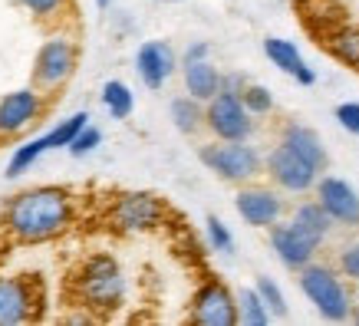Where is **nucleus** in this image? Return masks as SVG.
I'll return each instance as SVG.
<instances>
[{
    "label": "nucleus",
    "instance_id": "f257e3e1",
    "mask_svg": "<svg viewBox=\"0 0 359 326\" xmlns=\"http://www.w3.org/2000/svg\"><path fill=\"white\" fill-rule=\"evenodd\" d=\"M73 195L66 188H30L4 205V231L23 244L60 238L73 224Z\"/></svg>",
    "mask_w": 359,
    "mask_h": 326
},
{
    "label": "nucleus",
    "instance_id": "f03ea898",
    "mask_svg": "<svg viewBox=\"0 0 359 326\" xmlns=\"http://www.w3.org/2000/svg\"><path fill=\"white\" fill-rule=\"evenodd\" d=\"M69 290L79 306L96 313H112L126 300V273L112 254H93L69 277Z\"/></svg>",
    "mask_w": 359,
    "mask_h": 326
},
{
    "label": "nucleus",
    "instance_id": "7ed1b4c3",
    "mask_svg": "<svg viewBox=\"0 0 359 326\" xmlns=\"http://www.w3.org/2000/svg\"><path fill=\"white\" fill-rule=\"evenodd\" d=\"M297 283H300V294L313 304V310L323 316V320H330V323L353 320L356 304H353L349 287L343 283L339 267H330V264H316L313 261V264H306L304 271H300Z\"/></svg>",
    "mask_w": 359,
    "mask_h": 326
},
{
    "label": "nucleus",
    "instance_id": "20e7f679",
    "mask_svg": "<svg viewBox=\"0 0 359 326\" xmlns=\"http://www.w3.org/2000/svg\"><path fill=\"white\" fill-rule=\"evenodd\" d=\"M198 158H201L208 172H215L221 182H231V185H248L257 175H264V155L248 142L218 139L211 145H201Z\"/></svg>",
    "mask_w": 359,
    "mask_h": 326
},
{
    "label": "nucleus",
    "instance_id": "39448f33",
    "mask_svg": "<svg viewBox=\"0 0 359 326\" xmlns=\"http://www.w3.org/2000/svg\"><path fill=\"white\" fill-rule=\"evenodd\" d=\"M46 306V287L36 273L0 277V326L36 323Z\"/></svg>",
    "mask_w": 359,
    "mask_h": 326
},
{
    "label": "nucleus",
    "instance_id": "423d86ee",
    "mask_svg": "<svg viewBox=\"0 0 359 326\" xmlns=\"http://www.w3.org/2000/svg\"><path fill=\"white\" fill-rule=\"evenodd\" d=\"M168 221V205L152 191H122L109 205V224L122 234H149Z\"/></svg>",
    "mask_w": 359,
    "mask_h": 326
},
{
    "label": "nucleus",
    "instance_id": "0eeeda50",
    "mask_svg": "<svg viewBox=\"0 0 359 326\" xmlns=\"http://www.w3.org/2000/svg\"><path fill=\"white\" fill-rule=\"evenodd\" d=\"M205 129L221 142H248L254 135V116L244 106L241 93L221 89L215 99L205 102Z\"/></svg>",
    "mask_w": 359,
    "mask_h": 326
},
{
    "label": "nucleus",
    "instance_id": "6e6552de",
    "mask_svg": "<svg viewBox=\"0 0 359 326\" xmlns=\"http://www.w3.org/2000/svg\"><path fill=\"white\" fill-rule=\"evenodd\" d=\"M188 320L195 326H238L241 323L238 297L231 294V287L224 280L208 277V280L198 283V290L191 294Z\"/></svg>",
    "mask_w": 359,
    "mask_h": 326
},
{
    "label": "nucleus",
    "instance_id": "1a4fd4ad",
    "mask_svg": "<svg viewBox=\"0 0 359 326\" xmlns=\"http://www.w3.org/2000/svg\"><path fill=\"white\" fill-rule=\"evenodd\" d=\"M264 172L287 195H306L320 182V168L306 162L304 155H297L290 145H283L280 139H277V145L264 158Z\"/></svg>",
    "mask_w": 359,
    "mask_h": 326
},
{
    "label": "nucleus",
    "instance_id": "9d476101",
    "mask_svg": "<svg viewBox=\"0 0 359 326\" xmlns=\"http://www.w3.org/2000/svg\"><path fill=\"white\" fill-rule=\"evenodd\" d=\"M76 73V46L66 36H53L40 46V53L33 60V83L43 93L66 86V79Z\"/></svg>",
    "mask_w": 359,
    "mask_h": 326
},
{
    "label": "nucleus",
    "instance_id": "9b49d317",
    "mask_svg": "<svg viewBox=\"0 0 359 326\" xmlns=\"http://www.w3.org/2000/svg\"><path fill=\"white\" fill-rule=\"evenodd\" d=\"M234 208H238V215L244 224H250V228H267V231H271L277 221H283V211H287V205H283V198H280V188L254 185V182L238 188Z\"/></svg>",
    "mask_w": 359,
    "mask_h": 326
},
{
    "label": "nucleus",
    "instance_id": "f8f14e48",
    "mask_svg": "<svg viewBox=\"0 0 359 326\" xmlns=\"http://www.w3.org/2000/svg\"><path fill=\"white\" fill-rule=\"evenodd\" d=\"M86 125H89V116H86V112H76V116H69V119L60 122L56 129H50L46 135H40V139H33V142H27V145H20V149L13 152L11 165H7V175H11V178H20L23 172H30V165L36 162L43 152L60 149V145H66V149H69V142L76 139Z\"/></svg>",
    "mask_w": 359,
    "mask_h": 326
},
{
    "label": "nucleus",
    "instance_id": "ddd939ff",
    "mask_svg": "<svg viewBox=\"0 0 359 326\" xmlns=\"http://www.w3.org/2000/svg\"><path fill=\"white\" fill-rule=\"evenodd\" d=\"M320 240L310 238L304 228H297L294 221L287 217V221H277L271 228V250L277 254V261L287 267V271H304L306 264L316 261V254H320Z\"/></svg>",
    "mask_w": 359,
    "mask_h": 326
},
{
    "label": "nucleus",
    "instance_id": "4468645a",
    "mask_svg": "<svg viewBox=\"0 0 359 326\" xmlns=\"http://www.w3.org/2000/svg\"><path fill=\"white\" fill-rule=\"evenodd\" d=\"M313 191H316V201L327 208V215L333 217V224L349 231L359 228V191L349 182H343L337 175H323Z\"/></svg>",
    "mask_w": 359,
    "mask_h": 326
},
{
    "label": "nucleus",
    "instance_id": "2eb2a0df",
    "mask_svg": "<svg viewBox=\"0 0 359 326\" xmlns=\"http://www.w3.org/2000/svg\"><path fill=\"white\" fill-rule=\"evenodd\" d=\"M43 116L40 89H17L0 99V135H20Z\"/></svg>",
    "mask_w": 359,
    "mask_h": 326
},
{
    "label": "nucleus",
    "instance_id": "dca6fc26",
    "mask_svg": "<svg viewBox=\"0 0 359 326\" xmlns=\"http://www.w3.org/2000/svg\"><path fill=\"white\" fill-rule=\"evenodd\" d=\"M175 69H178V56H175L172 43L149 40V43L139 46V53H135V73H139V79L149 89H162L172 79Z\"/></svg>",
    "mask_w": 359,
    "mask_h": 326
},
{
    "label": "nucleus",
    "instance_id": "f3484780",
    "mask_svg": "<svg viewBox=\"0 0 359 326\" xmlns=\"http://www.w3.org/2000/svg\"><path fill=\"white\" fill-rule=\"evenodd\" d=\"M264 56H267V60H271L280 73L294 76L300 86H313V83H316L313 66H306L304 53L297 50L294 40H283V36H267V40H264Z\"/></svg>",
    "mask_w": 359,
    "mask_h": 326
},
{
    "label": "nucleus",
    "instance_id": "a211bd4d",
    "mask_svg": "<svg viewBox=\"0 0 359 326\" xmlns=\"http://www.w3.org/2000/svg\"><path fill=\"white\" fill-rule=\"evenodd\" d=\"M320 40L327 46V53L337 60V63L349 66L359 73V27L349 20L333 23L327 33H320Z\"/></svg>",
    "mask_w": 359,
    "mask_h": 326
},
{
    "label": "nucleus",
    "instance_id": "6ab92c4d",
    "mask_svg": "<svg viewBox=\"0 0 359 326\" xmlns=\"http://www.w3.org/2000/svg\"><path fill=\"white\" fill-rule=\"evenodd\" d=\"M182 83H185L188 96L208 102V99H215L221 93L224 73L211 60H195V63H182Z\"/></svg>",
    "mask_w": 359,
    "mask_h": 326
},
{
    "label": "nucleus",
    "instance_id": "aec40b11",
    "mask_svg": "<svg viewBox=\"0 0 359 326\" xmlns=\"http://www.w3.org/2000/svg\"><path fill=\"white\" fill-rule=\"evenodd\" d=\"M280 142L283 145H290L297 155H304L306 162L316 165L320 172L327 168V145L320 142V135H316L310 125H304V122H283Z\"/></svg>",
    "mask_w": 359,
    "mask_h": 326
},
{
    "label": "nucleus",
    "instance_id": "412c9836",
    "mask_svg": "<svg viewBox=\"0 0 359 326\" xmlns=\"http://www.w3.org/2000/svg\"><path fill=\"white\" fill-rule=\"evenodd\" d=\"M290 221L297 228H304L310 238H316L320 244H327L330 231H333V217L327 215V208L320 201H300V205L290 211Z\"/></svg>",
    "mask_w": 359,
    "mask_h": 326
},
{
    "label": "nucleus",
    "instance_id": "4be33fe9",
    "mask_svg": "<svg viewBox=\"0 0 359 326\" xmlns=\"http://www.w3.org/2000/svg\"><path fill=\"white\" fill-rule=\"evenodd\" d=\"M168 112H172L175 129L182 132V135H195V132L205 129V102H201V99L178 96V99H172Z\"/></svg>",
    "mask_w": 359,
    "mask_h": 326
},
{
    "label": "nucleus",
    "instance_id": "5701e85b",
    "mask_svg": "<svg viewBox=\"0 0 359 326\" xmlns=\"http://www.w3.org/2000/svg\"><path fill=\"white\" fill-rule=\"evenodd\" d=\"M102 106L109 109L112 119H129L132 109H135V96H132V89L122 79H109L102 86Z\"/></svg>",
    "mask_w": 359,
    "mask_h": 326
},
{
    "label": "nucleus",
    "instance_id": "b1692460",
    "mask_svg": "<svg viewBox=\"0 0 359 326\" xmlns=\"http://www.w3.org/2000/svg\"><path fill=\"white\" fill-rule=\"evenodd\" d=\"M238 306H241V323H244V326H267L273 320V313L267 310V304L261 300V294H257V287L241 290V294H238Z\"/></svg>",
    "mask_w": 359,
    "mask_h": 326
},
{
    "label": "nucleus",
    "instance_id": "393cba45",
    "mask_svg": "<svg viewBox=\"0 0 359 326\" xmlns=\"http://www.w3.org/2000/svg\"><path fill=\"white\" fill-rule=\"evenodd\" d=\"M241 99L250 109V116H271L273 112V93L267 86H261V83H248L241 89Z\"/></svg>",
    "mask_w": 359,
    "mask_h": 326
},
{
    "label": "nucleus",
    "instance_id": "a878e982",
    "mask_svg": "<svg viewBox=\"0 0 359 326\" xmlns=\"http://www.w3.org/2000/svg\"><path fill=\"white\" fill-rule=\"evenodd\" d=\"M257 294H261V300L267 304V310H271L273 316H287V297H283V290H280V283L273 280V277H257Z\"/></svg>",
    "mask_w": 359,
    "mask_h": 326
},
{
    "label": "nucleus",
    "instance_id": "bb28decb",
    "mask_svg": "<svg viewBox=\"0 0 359 326\" xmlns=\"http://www.w3.org/2000/svg\"><path fill=\"white\" fill-rule=\"evenodd\" d=\"M205 231H208V244H211V250H218V254H234V234H231V228L221 221V217H208L205 221Z\"/></svg>",
    "mask_w": 359,
    "mask_h": 326
},
{
    "label": "nucleus",
    "instance_id": "cd10ccee",
    "mask_svg": "<svg viewBox=\"0 0 359 326\" xmlns=\"http://www.w3.org/2000/svg\"><path fill=\"white\" fill-rule=\"evenodd\" d=\"M337 267L346 280L359 283V240H346V244L337 250Z\"/></svg>",
    "mask_w": 359,
    "mask_h": 326
},
{
    "label": "nucleus",
    "instance_id": "c85d7f7f",
    "mask_svg": "<svg viewBox=\"0 0 359 326\" xmlns=\"http://www.w3.org/2000/svg\"><path fill=\"white\" fill-rule=\"evenodd\" d=\"M20 4L30 11V17H36L40 23H50V20H56V17L66 11V4H69V0H20Z\"/></svg>",
    "mask_w": 359,
    "mask_h": 326
},
{
    "label": "nucleus",
    "instance_id": "c756f323",
    "mask_svg": "<svg viewBox=\"0 0 359 326\" xmlns=\"http://www.w3.org/2000/svg\"><path fill=\"white\" fill-rule=\"evenodd\" d=\"M99 142H102V132H99L96 125H86V129L79 132L76 139L69 142V152H73V155H89L99 145Z\"/></svg>",
    "mask_w": 359,
    "mask_h": 326
},
{
    "label": "nucleus",
    "instance_id": "7c9ffc66",
    "mask_svg": "<svg viewBox=\"0 0 359 326\" xmlns=\"http://www.w3.org/2000/svg\"><path fill=\"white\" fill-rule=\"evenodd\" d=\"M333 116H337L339 129H346L349 135H359V102H339Z\"/></svg>",
    "mask_w": 359,
    "mask_h": 326
},
{
    "label": "nucleus",
    "instance_id": "2f4dec72",
    "mask_svg": "<svg viewBox=\"0 0 359 326\" xmlns=\"http://www.w3.org/2000/svg\"><path fill=\"white\" fill-rule=\"evenodd\" d=\"M211 56V43L198 40V43H188V50L182 53V63H195V60H208Z\"/></svg>",
    "mask_w": 359,
    "mask_h": 326
},
{
    "label": "nucleus",
    "instance_id": "473e14b6",
    "mask_svg": "<svg viewBox=\"0 0 359 326\" xmlns=\"http://www.w3.org/2000/svg\"><path fill=\"white\" fill-rule=\"evenodd\" d=\"M155 4H182V0H155Z\"/></svg>",
    "mask_w": 359,
    "mask_h": 326
},
{
    "label": "nucleus",
    "instance_id": "72a5a7b5",
    "mask_svg": "<svg viewBox=\"0 0 359 326\" xmlns=\"http://www.w3.org/2000/svg\"><path fill=\"white\" fill-rule=\"evenodd\" d=\"M4 247H7V240H4V238H0V257H4Z\"/></svg>",
    "mask_w": 359,
    "mask_h": 326
},
{
    "label": "nucleus",
    "instance_id": "f704fd0d",
    "mask_svg": "<svg viewBox=\"0 0 359 326\" xmlns=\"http://www.w3.org/2000/svg\"><path fill=\"white\" fill-rule=\"evenodd\" d=\"M353 320H356V323H359V304H356V310H353Z\"/></svg>",
    "mask_w": 359,
    "mask_h": 326
},
{
    "label": "nucleus",
    "instance_id": "c9c22d12",
    "mask_svg": "<svg viewBox=\"0 0 359 326\" xmlns=\"http://www.w3.org/2000/svg\"><path fill=\"white\" fill-rule=\"evenodd\" d=\"M96 4H99V7H109V0H96Z\"/></svg>",
    "mask_w": 359,
    "mask_h": 326
},
{
    "label": "nucleus",
    "instance_id": "e433bc0d",
    "mask_svg": "<svg viewBox=\"0 0 359 326\" xmlns=\"http://www.w3.org/2000/svg\"><path fill=\"white\" fill-rule=\"evenodd\" d=\"M294 4H300V7H304V4H306V0H294Z\"/></svg>",
    "mask_w": 359,
    "mask_h": 326
}]
</instances>
